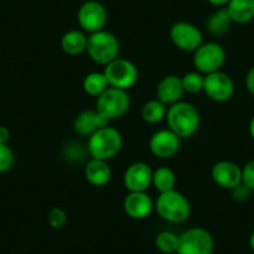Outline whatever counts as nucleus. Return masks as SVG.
I'll return each instance as SVG.
<instances>
[{"instance_id":"nucleus-1","label":"nucleus","mask_w":254,"mask_h":254,"mask_svg":"<svg viewBox=\"0 0 254 254\" xmlns=\"http://www.w3.org/2000/svg\"><path fill=\"white\" fill-rule=\"evenodd\" d=\"M168 128L180 138H190L197 132L201 117L199 112L190 102L180 101L171 105L166 114Z\"/></svg>"},{"instance_id":"nucleus-2","label":"nucleus","mask_w":254,"mask_h":254,"mask_svg":"<svg viewBox=\"0 0 254 254\" xmlns=\"http://www.w3.org/2000/svg\"><path fill=\"white\" fill-rule=\"evenodd\" d=\"M122 135L117 128L105 126L89 136L87 151L91 158L109 161L119 155L122 148Z\"/></svg>"},{"instance_id":"nucleus-3","label":"nucleus","mask_w":254,"mask_h":254,"mask_svg":"<svg viewBox=\"0 0 254 254\" xmlns=\"http://www.w3.org/2000/svg\"><path fill=\"white\" fill-rule=\"evenodd\" d=\"M158 216L170 223H182L190 218V204L185 194L172 190L162 192L155 202Z\"/></svg>"},{"instance_id":"nucleus-4","label":"nucleus","mask_w":254,"mask_h":254,"mask_svg":"<svg viewBox=\"0 0 254 254\" xmlns=\"http://www.w3.org/2000/svg\"><path fill=\"white\" fill-rule=\"evenodd\" d=\"M86 53L94 63L106 66L119 58L120 43L116 35L107 30H100L87 36Z\"/></svg>"},{"instance_id":"nucleus-5","label":"nucleus","mask_w":254,"mask_h":254,"mask_svg":"<svg viewBox=\"0 0 254 254\" xmlns=\"http://www.w3.org/2000/svg\"><path fill=\"white\" fill-rule=\"evenodd\" d=\"M131 100L126 90L107 87L96 100V110L109 121L116 120L130 110Z\"/></svg>"},{"instance_id":"nucleus-6","label":"nucleus","mask_w":254,"mask_h":254,"mask_svg":"<svg viewBox=\"0 0 254 254\" xmlns=\"http://www.w3.org/2000/svg\"><path fill=\"white\" fill-rule=\"evenodd\" d=\"M110 87L128 90L137 82L138 69L132 61L117 58L105 66L102 71Z\"/></svg>"},{"instance_id":"nucleus-7","label":"nucleus","mask_w":254,"mask_h":254,"mask_svg":"<svg viewBox=\"0 0 254 254\" xmlns=\"http://www.w3.org/2000/svg\"><path fill=\"white\" fill-rule=\"evenodd\" d=\"M226 50L218 43L202 44L193 53V66L201 74L219 71L226 63Z\"/></svg>"},{"instance_id":"nucleus-8","label":"nucleus","mask_w":254,"mask_h":254,"mask_svg":"<svg viewBox=\"0 0 254 254\" xmlns=\"http://www.w3.org/2000/svg\"><path fill=\"white\" fill-rule=\"evenodd\" d=\"M214 239L207 229L194 227L180 236L177 254H212Z\"/></svg>"},{"instance_id":"nucleus-9","label":"nucleus","mask_w":254,"mask_h":254,"mask_svg":"<svg viewBox=\"0 0 254 254\" xmlns=\"http://www.w3.org/2000/svg\"><path fill=\"white\" fill-rule=\"evenodd\" d=\"M170 39L173 45L182 51L194 53L203 44V34L194 24L177 21L170 29Z\"/></svg>"},{"instance_id":"nucleus-10","label":"nucleus","mask_w":254,"mask_h":254,"mask_svg":"<svg viewBox=\"0 0 254 254\" xmlns=\"http://www.w3.org/2000/svg\"><path fill=\"white\" fill-rule=\"evenodd\" d=\"M77 23L85 33L104 30L107 23V10L97 0H87L77 10Z\"/></svg>"},{"instance_id":"nucleus-11","label":"nucleus","mask_w":254,"mask_h":254,"mask_svg":"<svg viewBox=\"0 0 254 254\" xmlns=\"http://www.w3.org/2000/svg\"><path fill=\"white\" fill-rule=\"evenodd\" d=\"M203 91L212 101L226 102L233 96L234 82L228 74L219 70V71L204 75Z\"/></svg>"},{"instance_id":"nucleus-12","label":"nucleus","mask_w":254,"mask_h":254,"mask_svg":"<svg viewBox=\"0 0 254 254\" xmlns=\"http://www.w3.org/2000/svg\"><path fill=\"white\" fill-rule=\"evenodd\" d=\"M181 146V138L170 128L158 130L151 136L148 147L155 157L167 160L178 152Z\"/></svg>"},{"instance_id":"nucleus-13","label":"nucleus","mask_w":254,"mask_h":254,"mask_svg":"<svg viewBox=\"0 0 254 254\" xmlns=\"http://www.w3.org/2000/svg\"><path fill=\"white\" fill-rule=\"evenodd\" d=\"M153 171L146 162H133L124 173V186L128 192H146L152 185Z\"/></svg>"},{"instance_id":"nucleus-14","label":"nucleus","mask_w":254,"mask_h":254,"mask_svg":"<svg viewBox=\"0 0 254 254\" xmlns=\"http://www.w3.org/2000/svg\"><path fill=\"white\" fill-rule=\"evenodd\" d=\"M211 176L217 186L226 190H234L242 185V168L232 161L222 160L214 163Z\"/></svg>"},{"instance_id":"nucleus-15","label":"nucleus","mask_w":254,"mask_h":254,"mask_svg":"<svg viewBox=\"0 0 254 254\" xmlns=\"http://www.w3.org/2000/svg\"><path fill=\"white\" fill-rule=\"evenodd\" d=\"M124 211L132 219H145L155 208L152 198L146 192H128L124 199Z\"/></svg>"},{"instance_id":"nucleus-16","label":"nucleus","mask_w":254,"mask_h":254,"mask_svg":"<svg viewBox=\"0 0 254 254\" xmlns=\"http://www.w3.org/2000/svg\"><path fill=\"white\" fill-rule=\"evenodd\" d=\"M185 94L182 80L177 75H167L160 80L156 89V99L160 100L166 106L180 102Z\"/></svg>"},{"instance_id":"nucleus-17","label":"nucleus","mask_w":254,"mask_h":254,"mask_svg":"<svg viewBox=\"0 0 254 254\" xmlns=\"http://www.w3.org/2000/svg\"><path fill=\"white\" fill-rule=\"evenodd\" d=\"M109 122V120L105 119L96 109L85 110L75 117L72 126H74V131L77 135L91 136L95 131H97L101 127L107 126Z\"/></svg>"},{"instance_id":"nucleus-18","label":"nucleus","mask_w":254,"mask_h":254,"mask_svg":"<svg viewBox=\"0 0 254 254\" xmlns=\"http://www.w3.org/2000/svg\"><path fill=\"white\" fill-rule=\"evenodd\" d=\"M85 178L87 182L95 187H104L111 181L112 171L109 161L90 158L85 166Z\"/></svg>"},{"instance_id":"nucleus-19","label":"nucleus","mask_w":254,"mask_h":254,"mask_svg":"<svg viewBox=\"0 0 254 254\" xmlns=\"http://www.w3.org/2000/svg\"><path fill=\"white\" fill-rule=\"evenodd\" d=\"M61 50L66 55L77 56L86 51L87 36L82 30H69L64 34L60 41Z\"/></svg>"},{"instance_id":"nucleus-20","label":"nucleus","mask_w":254,"mask_h":254,"mask_svg":"<svg viewBox=\"0 0 254 254\" xmlns=\"http://www.w3.org/2000/svg\"><path fill=\"white\" fill-rule=\"evenodd\" d=\"M226 8L236 24H248L254 19V0H229Z\"/></svg>"},{"instance_id":"nucleus-21","label":"nucleus","mask_w":254,"mask_h":254,"mask_svg":"<svg viewBox=\"0 0 254 254\" xmlns=\"http://www.w3.org/2000/svg\"><path fill=\"white\" fill-rule=\"evenodd\" d=\"M232 21L226 6L219 8L216 13L212 14L207 20V29L212 35H223L231 29Z\"/></svg>"},{"instance_id":"nucleus-22","label":"nucleus","mask_w":254,"mask_h":254,"mask_svg":"<svg viewBox=\"0 0 254 254\" xmlns=\"http://www.w3.org/2000/svg\"><path fill=\"white\" fill-rule=\"evenodd\" d=\"M167 106L157 99L150 100L141 109V117L146 124L156 125L166 119Z\"/></svg>"},{"instance_id":"nucleus-23","label":"nucleus","mask_w":254,"mask_h":254,"mask_svg":"<svg viewBox=\"0 0 254 254\" xmlns=\"http://www.w3.org/2000/svg\"><path fill=\"white\" fill-rule=\"evenodd\" d=\"M176 182H177V178H176L175 172L170 167L163 166V167L153 171L152 185L160 193L175 190Z\"/></svg>"},{"instance_id":"nucleus-24","label":"nucleus","mask_w":254,"mask_h":254,"mask_svg":"<svg viewBox=\"0 0 254 254\" xmlns=\"http://www.w3.org/2000/svg\"><path fill=\"white\" fill-rule=\"evenodd\" d=\"M107 87H109V82L104 72H90L82 80V89L90 96L99 97Z\"/></svg>"},{"instance_id":"nucleus-25","label":"nucleus","mask_w":254,"mask_h":254,"mask_svg":"<svg viewBox=\"0 0 254 254\" xmlns=\"http://www.w3.org/2000/svg\"><path fill=\"white\" fill-rule=\"evenodd\" d=\"M178 244H180V236L171 231H163L156 236L155 246L161 253L173 254L177 253Z\"/></svg>"},{"instance_id":"nucleus-26","label":"nucleus","mask_w":254,"mask_h":254,"mask_svg":"<svg viewBox=\"0 0 254 254\" xmlns=\"http://www.w3.org/2000/svg\"><path fill=\"white\" fill-rule=\"evenodd\" d=\"M185 92L188 94H199L203 91L204 76L198 71H190L181 77Z\"/></svg>"},{"instance_id":"nucleus-27","label":"nucleus","mask_w":254,"mask_h":254,"mask_svg":"<svg viewBox=\"0 0 254 254\" xmlns=\"http://www.w3.org/2000/svg\"><path fill=\"white\" fill-rule=\"evenodd\" d=\"M48 222L51 228L60 229L67 223V214L60 207H53L48 212Z\"/></svg>"},{"instance_id":"nucleus-28","label":"nucleus","mask_w":254,"mask_h":254,"mask_svg":"<svg viewBox=\"0 0 254 254\" xmlns=\"http://www.w3.org/2000/svg\"><path fill=\"white\" fill-rule=\"evenodd\" d=\"M14 166V152L8 145L0 143V173L8 172Z\"/></svg>"},{"instance_id":"nucleus-29","label":"nucleus","mask_w":254,"mask_h":254,"mask_svg":"<svg viewBox=\"0 0 254 254\" xmlns=\"http://www.w3.org/2000/svg\"><path fill=\"white\" fill-rule=\"evenodd\" d=\"M242 183L248 188L249 190H254V158L248 161L242 168Z\"/></svg>"},{"instance_id":"nucleus-30","label":"nucleus","mask_w":254,"mask_h":254,"mask_svg":"<svg viewBox=\"0 0 254 254\" xmlns=\"http://www.w3.org/2000/svg\"><path fill=\"white\" fill-rule=\"evenodd\" d=\"M246 87L249 94L254 96V66L251 67L246 76Z\"/></svg>"},{"instance_id":"nucleus-31","label":"nucleus","mask_w":254,"mask_h":254,"mask_svg":"<svg viewBox=\"0 0 254 254\" xmlns=\"http://www.w3.org/2000/svg\"><path fill=\"white\" fill-rule=\"evenodd\" d=\"M9 140H10V131L4 126H0V143L8 145Z\"/></svg>"},{"instance_id":"nucleus-32","label":"nucleus","mask_w":254,"mask_h":254,"mask_svg":"<svg viewBox=\"0 0 254 254\" xmlns=\"http://www.w3.org/2000/svg\"><path fill=\"white\" fill-rule=\"evenodd\" d=\"M209 4L214 6H219V8H223V6H227V4L229 3V0H207Z\"/></svg>"},{"instance_id":"nucleus-33","label":"nucleus","mask_w":254,"mask_h":254,"mask_svg":"<svg viewBox=\"0 0 254 254\" xmlns=\"http://www.w3.org/2000/svg\"><path fill=\"white\" fill-rule=\"evenodd\" d=\"M248 130H249V135H251L252 140H254V116L252 117V120H251V121H249Z\"/></svg>"},{"instance_id":"nucleus-34","label":"nucleus","mask_w":254,"mask_h":254,"mask_svg":"<svg viewBox=\"0 0 254 254\" xmlns=\"http://www.w3.org/2000/svg\"><path fill=\"white\" fill-rule=\"evenodd\" d=\"M249 247H251L252 251L254 252V231L252 232L251 237H249Z\"/></svg>"}]
</instances>
